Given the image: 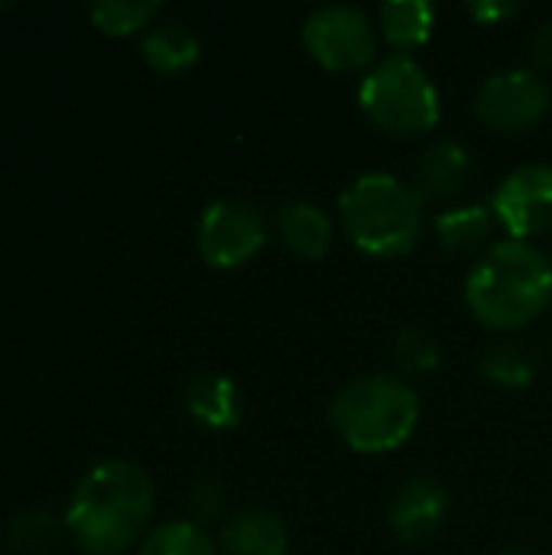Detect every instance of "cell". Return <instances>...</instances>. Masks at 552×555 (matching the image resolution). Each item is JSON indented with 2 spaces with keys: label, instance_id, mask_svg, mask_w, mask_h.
<instances>
[{
  "label": "cell",
  "instance_id": "13",
  "mask_svg": "<svg viewBox=\"0 0 552 555\" xmlns=\"http://www.w3.org/2000/svg\"><path fill=\"white\" fill-rule=\"evenodd\" d=\"M185 410L205 429L228 433V429H234L241 423L244 400H241V390H238V384L231 377H224V374H198L185 387Z\"/></svg>",
  "mask_w": 552,
  "mask_h": 555
},
{
  "label": "cell",
  "instance_id": "9",
  "mask_svg": "<svg viewBox=\"0 0 552 555\" xmlns=\"http://www.w3.org/2000/svg\"><path fill=\"white\" fill-rule=\"evenodd\" d=\"M495 221L514 237L530 241L552 231V166L527 163L514 169L491 195Z\"/></svg>",
  "mask_w": 552,
  "mask_h": 555
},
{
  "label": "cell",
  "instance_id": "4",
  "mask_svg": "<svg viewBox=\"0 0 552 555\" xmlns=\"http://www.w3.org/2000/svg\"><path fill=\"white\" fill-rule=\"evenodd\" d=\"M420 423L416 390L387 374H371L345 384L329 403V426L335 436L361 452L384 455L400 449Z\"/></svg>",
  "mask_w": 552,
  "mask_h": 555
},
{
  "label": "cell",
  "instance_id": "22",
  "mask_svg": "<svg viewBox=\"0 0 552 555\" xmlns=\"http://www.w3.org/2000/svg\"><path fill=\"white\" fill-rule=\"evenodd\" d=\"M394 358L410 374H429L439 364V341L423 328H403L394 341Z\"/></svg>",
  "mask_w": 552,
  "mask_h": 555
},
{
  "label": "cell",
  "instance_id": "11",
  "mask_svg": "<svg viewBox=\"0 0 552 555\" xmlns=\"http://www.w3.org/2000/svg\"><path fill=\"white\" fill-rule=\"evenodd\" d=\"M277 234L299 260H325L335 241V224L316 202L296 198L277 208Z\"/></svg>",
  "mask_w": 552,
  "mask_h": 555
},
{
  "label": "cell",
  "instance_id": "3",
  "mask_svg": "<svg viewBox=\"0 0 552 555\" xmlns=\"http://www.w3.org/2000/svg\"><path fill=\"white\" fill-rule=\"evenodd\" d=\"M338 211L348 241L368 257H403L423 234L420 192L390 172L358 176L338 195Z\"/></svg>",
  "mask_w": 552,
  "mask_h": 555
},
{
  "label": "cell",
  "instance_id": "21",
  "mask_svg": "<svg viewBox=\"0 0 552 555\" xmlns=\"http://www.w3.org/2000/svg\"><path fill=\"white\" fill-rule=\"evenodd\" d=\"M7 543L16 555H49L59 543V524L46 511L23 514L10 524Z\"/></svg>",
  "mask_w": 552,
  "mask_h": 555
},
{
  "label": "cell",
  "instance_id": "5",
  "mask_svg": "<svg viewBox=\"0 0 552 555\" xmlns=\"http://www.w3.org/2000/svg\"><path fill=\"white\" fill-rule=\"evenodd\" d=\"M358 104L371 124L397 137L426 133L439 124V91L407 52L387 55L361 78Z\"/></svg>",
  "mask_w": 552,
  "mask_h": 555
},
{
  "label": "cell",
  "instance_id": "8",
  "mask_svg": "<svg viewBox=\"0 0 552 555\" xmlns=\"http://www.w3.org/2000/svg\"><path fill=\"white\" fill-rule=\"evenodd\" d=\"M267 244L264 215L238 198H218L202 211L198 221V254L215 270L244 267Z\"/></svg>",
  "mask_w": 552,
  "mask_h": 555
},
{
  "label": "cell",
  "instance_id": "27",
  "mask_svg": "<svg viewBox=\"0 0 552 555\" xmlns=\"http://www.w3.org/2000/svg\"><path fill=\"white\" fill-rule=\"evenodd\" d=\"M3 7H7V3H0V10H3Z\"/></svg>",
  "mask_w": 552,
  "mask_h": 555
},
{
  "label": "cell",
  "instance_id": "24",
  "mask_svg": "<svg viewBox=\"0 0 552 555\" xmlns=\"http://www.w3.org/2000/svg\"><path fill=\"white\" fill-rule=\"evenodd\" d=\"M465 10L478 23H501V20H511L521 10V3H514V0H472V3H465Z\"/></svg>",
  "mask_w": 552,
  "mask_h": 555
},
{
  "label": "cell",
  "instance_id": "23",
  "mask_svg": "<svg viewBox=\"0 0 552 555\" xmlns=\"http://www.w3.org/2000/svg\"><path fill=\"white\" fill-rule=\"evenodd\" d=\"M224 501H228V494H224V485L221 481H215V478L195 481L189 488V498H185L189 514H192V524H208V520L221 517Z\"/></svg>",
  "mask_w": 552,
  "mask_h": 555
},
{
  "label": "cell",
  "instance_id": "14",
  "mask_svg": "<svg viewBox=\"0 0 552 555\" xmlns=\"http://www.w3.org/2000/svg\"><path fill=\"white\" fill-rule=\"evenodd\" d=\"M218 550L224 555H286L290 530L273 511H244L224 524Z\"/></svg>",
  "mask_w": 552,
  "mask_h": 555
},
{
  "label": "cell",
  "instance_id": "15",
  "mask_svg": "<svg viewBox=\"0 0 552 555\" xmlns=\"http://www.w3.org/2000/svg\"><path fill=\"white\" fill-rule=\"evenodd\" d=\"M377 26L390 46L407 52V49L423 46L433 36L436 10L426 0H387L377 10Z\"/></svg>",
  "mask_w": 552,
  "mask_h": 555
},
{
  "label": "cell",
  "instance_id": "26",
  "mask_svg": "<svg viewBox=\"0 0 552 555\" xmlns=\"http://www.w3.org/2000/svg\"><path fill=\"white\" fill-rule=\"evenodd\" d=\"M501 555H530V553H521V550H511V553H501Z\"/></svg>",
  "mask_w": 552,
  "mask_h": 555
},
{
  "label": "cell",
  "instance_id": "6",
  "mask_svg": "<svg viewBox=\"0 0 552 555\" xmlns=\"http://www.w3.org/2000/svg\"><path fill=\"white\" fill-rule=\"evenodd\" d=\"M303 46L329 72H358L377 55V29L361 7L325 3L306 16Z\"/></svg>",
  "mask_w": 552,
  "mask_h": 555
},
{
  "label": "cell",
  "instance_id": "18",
  "mask_svg": "<svg viewBox=\"0 0 552 555\" xmlns=\"http://www.w3.org/2000/svg\"><path fill=\"white\" fill-rule=\"evenodd\" d=\"M482 374L508 390H524L534 384L537 377V358L530 348L514 345V341H501L491 345L482 358Z\"/></svg>",
  "mask_w": 552,
  "mask_h": 555
},
{
  "label": "cell",
  "instance_id": "17",
  "mask_svg": "<svg viewBox=\"0 0 552 555\" xmlns=\"http://www.w3.org/2000/svg\"><path fill=\"white\" fill-rule=\"evenodd\" d=\"M495 228V211L491 205H455L449 211H442L436 218V234H439V244L449 250V254H472L478 250L488 234Z\"/></svg>",
  "mask_w": 552,
  "mask_h": 555
},
{
  "label": "cell",
  "instance_id": "10",
  "mask_svg": "<svg viewBox=\"0 0 552 555\" xmlns=\"http://www.w3.org/2000/svg\"><path fill=\"white\" fill-rule=\"evenodd\" d=\"M449 517V491L433 478H410L390 501V530L403 543L433 540Z\"/></svg>",
  "mask_w": 552,
  "mask_h": 555
},
{
  "label": "cell",
  "instance_id": "2",
  "mask_svg": "<svg viewBox=\"0 0 552 555\" xmlns=\"http://www.w3.org/2000/svg\"><path fill=\"white\" fill-rule=\"evenodd\" d=\"M552 299V263L530 241L491 244L465 280L468 312L495 332L530 325Z\"/></svg>",
  "mask_w": 552,
  "mask_h": 555
},
{
  "label": "cell",
  "instance_id": "1",
  "mask_svg": "<svg viewBox=\"0 0 552 555\" xmlns=\"http://www.w3.org/2000/svg\"><path fill=\"white\" fill-rule=\"evenodd\" d=\"M153 514V481L133 462L91 468L68 504L65 524L88 555H120L137 543Z\"/></svg>",
  "mask_w": 552,
  "mask_h": 555
},
{
  "label": "cell",
  "instance_id": "12",
  "mask_svg": "<svg viewBox=\"0 0 552 555\" xmlns=\"http://www.w3.org/2000/svg\"><path fill=\"white\" fill-rule=\"evenodd\" d=\"M468 172H472V153L455 140H439L426 146V153L420 156L413 169V189L420 192V198L446 202L465 189Z\"/></svg>",
  "mask_w": 552,
  "mask_h": 555
},
{
  "label": "cell",
  "instance_id": "25",
  "mask_svg": "<svg viewBox=\"0 0 552 555\" xmlns=\"http://www.w3.org/2000/svg\"><path fill=\"white\" fill-rule=\"evenodd\" d=\"M530 59L540 65V68H552V20H547L534 39H530Z\"/></svg>",
  "mask_w": 552,
  "mask_h": 555
},
{
  "label": "cell",
  "instance_id": "7",
  "mask_svg": "<svg viewBox=\"0 0 552 555\" xmlns=\"http://www.w3.org/2000/svg\"><path fill=\"white\" fill-rule=\"evenodd\" d=\"M475 117L498 133H524L550 111V88L537 72L504 68L488 75L475 91Z\"/></svg>",
  "mask_w": 552,
  "mask_h": 555
},
{
  "label": "cell",
  "instance_id": "19",
  "mask_svg": "<svg viewBox=\"0 0 552 555\" xmlns=\"http://www.w3.org/2000/svg\"><path fill=\"white\" fill-rule=\"evenodd\" d=\"M137 555H218V546L211 543V537L192 524V520H176V524H163L156 527Z\"/></svg>",
  "mask_w": 552,
  "mask_h": 555
},
{
  "label": "cell",
  "instance_id": "20",
  "mask_svg": "<svg viewBox=\"0 0 552 555\" xmlns=\"http://www.w3.org/2000/svg\"><path fill=\"white\" fill-rule=\"evenodd\" d=\"M156 13H159L156 0H101L91 3L88 10L91 23L107 36H130L140 26H146Z\"/></svg>",
  "mask_w": 552,
  "mask_h": 555
},
{
  "label": "cell",
  "instance_id": "16",
  "mask_svg": "<svg viewBox=\"0 0 552 555\" xmlns=\"http://www.w3.org/2000/svg\"><path fill=\"white\" fill-rule=\"evenodd\" d=\"M140 52L153 72H182L198 59V36L185 23H159L140 42Z\"/></svg>",
  "mask_w": 552,
  "mask_h": 555
}]
</instances>
